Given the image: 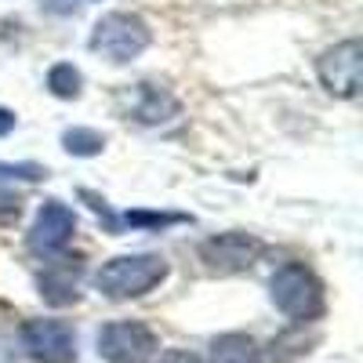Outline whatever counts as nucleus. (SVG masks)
Listing matches in <instances>:
<instances>
[{
    "mask_svg": "<svg viewBox=\"0 0 363 363\" xmlns=\"http://www.w3.org/2000/svg\"><path fill=\"white\" fill-rule=\"evenodd\" d=\"M269 294H272V306L294 323H309L323 313V284L316 280V272L301 262H287L272 272Z\"/></svg>",
    "mask_w": 363,
    "mask_h": 363,
    "instance_id": "nucleus-1",
    "label": "nucleus"
},
{
    "mask_svg": "<svg viewBox=\"0 0 363 363\" xmlns=\"http://www.w3.org/2000/svg\"><path fill=\"white\" fill-rule=\"evenodd\" d=\"M164 277H167V262L160 255H120L95 272V287L113 301H124V298L149 294Z\"/></svg>",
    "mask_w": 363,
    "mask_h": 363,
    "instance_id": "nucleus-2",
    "label": "nucleus"
},
{
    "mask_svg": "<svg viewBox=\"0 0 363 363\" xmlns=\"http://www.w3.org/2000/svg\"><path fill=\"white\" fill-rule=\"evenodd\" d=\"M149 26L138 15H124V11H113L102 15L91 29V51L102 55L106 62L120 66V62H131L149 48Z\"/></svg>",
    "mask_w": 363,
    "mask_h": 363,
    "instance_id": "nucleus-3",
    "label": "nucleus"
},
{
    "mask_svg": "<svg viewBox=\"0 0 363 363\" xmlns=\"http://www.w3.org/2000/svg\"><path fill=\"white\" fill-rule=\"evenodd\" d=\"M157 352V335L138 320H116L99 330V356L109 363H145Z\"/></svg>",
    "mask_w": 363,
    "mask_h": 363,
    "instance_id": "nucleus-4",
    "label": "nucleus"
},
{
    "mask_svg": "<svg viewBox=\"0 0 363 363\" xmlns=\"http://www.w3.org/2000/svg\"><path fill=\"white\" fill-rule=\"evenodd\" d=\"M22 345L37 363H77V335L66 320H26Z\"/></svg>",
    "mask_w": 363,
    "mask_h": 363,
    "instance_id": "nucleus-5",
    "label": "nucleus"
},
{
    "mask_svg": "<svg viewBox=\"0 0 363 363\" xmlns=\"http://www.w3.org/2000/svg\"><path fill=\"white\" fill-rule=\"evenodd\" d=\"M359 69H363V48H359V40L335 44L316 62V73H320L323 87L330 91V95H342V99H356L359 95Z\"/></svg>",
    "mask_w": 363,
    "mask_h": 363,
    "instance_id": "nucleus-6",
    "label": "nucleus"
},
{
    "mask_svg": "<svg viewBox=\"0 0 363 363\" xmlns=\"http://www.w3.org/2000/svg\"><path fill=\"white\" fill-rule=\"evenodd\" d=\"M73 233H77V215H73L66 203L48 200L40 207L37 222H33V233H29V251H37L44 258L62 255L73 244Z\"/></svg>",
    "mask_w": 363,
    "mask_h": 363,
    "instance_id": "nucleus-7",
    "label": "nucleus"
},
{
    "mask_svg": "<svg viewBox=\"0 0 363 363\" xmlns=\"http://www.w3.org/2000/svg\"><path fill=\"white\" fill-rule=\"evenodd\" d=\"M258 255H262V244L247 233H222L200 247V258L207 262L211 272H244L255 265Z\"/></svg>",
    "mask_w": 363,
    "mask_h": 363,
    "instance_id": "nucleus-8",
    "label": "nucleus"
},
{
    "mask_svg": "<svg viewBox=\"0 0 363 363\" xmlns=\"http://www.w3.org/2000/svg\"><path fill=\"white\" fill-rule=\"evenodd\" d=\"M80 262L62 258V262H48V269L40 272V294L51 306H73L80 298Z\"/></svg>",
    "mask_w": 363,
    "mask_h": 363,
    "instance_id": "nucleus-9",
    "label": "nucleus"
},
{
    "mask_svg": "<svg viewBox=\"0 0 363 363\" xmlns=\"http://www.w3.org/2000/svg\"><path fill=\"white\" fill-rule=\"evenodd\" d=\"M128 113L135 120H142V124H164V120H171L178 113V102L157 84H138L128 95Z\"/></svg>",
    "mask_w": 363,
    "mask_h": 363,
    "instance_id": "nucleus-10",
    "label": "nucleus"
},
{
    "mask_svg": "<svg viewBox=\"0 0 363 363\" xmlns=\"http://www.w3.org/2000/svg\"><path fill=\"white\" fill-rule=\"evenodd\" d=\"M211 363H258V345L251 335L229 330V335L211 342Z\"/></svg>",
    "mask_w": 363,
    "mask_h": 363,
    "instance_id": "nucleus-11",
    "label": "nucleus"
},
{
    "mask_svg": "<svg viewBox=\"0 0 363 363\" xmlns=\"http://www.w3.org/2000/svg\"><path fill=\"white\" fill-rule=\"evenodd\" d=\"M48 87H51V95H58V99H77V95H80V69H77L73 62L51 66Z\"/></svg>",
    "mask_w": 363,
    "mask_h": 363,
    "instance_id": "nucleus-12",
    "label": "nucleus"
},
{
    "mask_svg": "<svg viewBox=\"0 0 363 363\" xmlns=\"http://www.w3.org/2000/svg\"><path fill=\"white\" fill-rule=\"evenodd\" d=\"M62 142H66L69 153H77V157H95V153H102V145H106V138H102L99 131H87V128L66 131Z\"/></svg>",
    "mask_w": 363,
    "mask_h": 363,
    "instance_id": "nucleus-13",
    "label": "nucleus"
},
{
    "mask_svg": "<svg viewBox=\"0 0 363 363\" xmlns=\"http://www.w3.org/2000/svg\"><path fill=\"white\" fill-rule=\"evenodd\" d=\"M128 225H174V222H186V215H145V211H128L124 215Z\"/></svg>",
    "mask_w": 363,
    "mask_h": 363,
    "instance_id": "nucleus-14",
    "label": "nucleus"
},
{
    "mask_svg": "<svg viewBox=\"0 0 363 363\" xmlns=\"http://www.w3.org/2000/svg\"><path fill=\"white\" fill-rule=\"evenodd\" d=\"M0 174H11V178H40L44 174V167H37V164H0Z\"/></svg>",
    "mask_w": 363,
    "mask_h": 363,
    "instance_id": "nucleus-15",
    "label": "nucleus"
},
{
    "mask_svg": "<svg viewBox=\"0 0 363 363\" xmlns=\"http://www.w3.org/2000/svg\"><path fill=\"white\" fill-rule=\"evenodd\" d=\"M153 363H203L196 352H189V349H167V352H160Z\"/></svg>",
    "mask_w": 363,
    "mask_h": 363,
    "instance_id": "nucleus-16",
    "label": "nucleus"
},
{
    "mask_svg": "<svg viewBox=\"0 0 363 363\" xmlns=\"http://www.w3.org/2000/svg\"><path fill=\"white\" fill-rule=\"evenodd\" d=\"M0 211H4V215H18V196L0 193Z\"/></svg>",
    "mask_w": 363,
    "mask_h": 363,
    "instance_id": "nucleus-17",
    "label": "nucleus"
},
{
    "mask_svg": "<svg viewBox=\"0 0 363 363\" xmlns=\"http://www.w3.org/2000/svg\"><path fill=\"white\" fill-rule=\"evenodd\" d=\"M15 128V113H8V109H0V138H4L8 131Z\"/></svg>",
    "mask_w": 363,
    "mask_h": 363,
    "instance_id": "nucleus-18",
    "label": "nucleus"
},
{
    "mask_svg": "<svg viewBox=\"0 0 363 363\" xmlns=\"http://www.w3.org/2000/svg\"><path fill=\"white\" fill-rule=\"evenodd\" d=\"M44 8H51V11H73L77 0H44Z\"/></svg>",
    "mask_w": 363,
    "mask_h": 363,
    "instance_id": "nucleus-19",
    "label": "nucleus"
}]
</instances>
